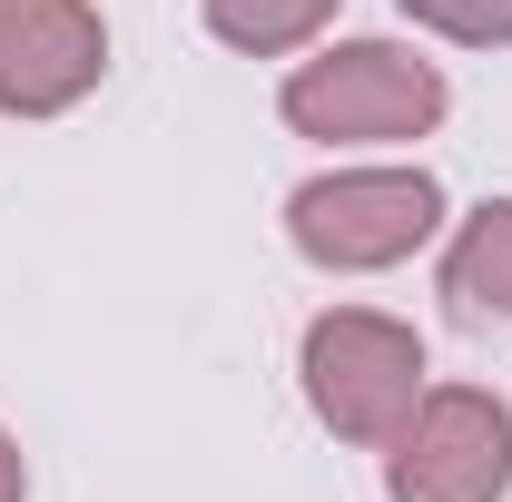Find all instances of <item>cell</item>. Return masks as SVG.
<instances>
[{"mask_svg":"<svg viewBox=\"0 0 512 502\" xmlns=\"http://www.w3.org/2000/svg\"><path fill=\"white\" fill-rule=\"evenodd\" d=\"M276 109H286L296 138H325V148H394V138H434L453 89L404 40H335V50L286 69Z\"/></svg>","mask_w":512,"mask_h":502,"instance_id":"cell-1","label":"cell"},{"mask_svg":"<svg viewBox=\"0 0 512 502\" xmlns=\"http://www.w3.org/2000/svg\"><path fill=\"white\" fill-rule=\"evenodd\" d=\"M296 384L335 443H394L424 404V335L375 306H325L296 345Z\"/></svg>","mask_w":512,"mask_h":502,"instance_id":"cell-2","label":"cell"},{"mask_svg":"<svg viewBox=\"0 0 512 502\" xmlns=\"http://www.w3.org/2000/svg\"><path fill=\"white\" fill-rule=\"evenodd\" d=\"M444 227V188L434 168H325L286 197V237L306 266L325 276H375V266H404Z\"/></svg>","mask_w":512,"mask_h":502,"instance_id":"cell-3","label":"cell"},{"mask_svg":"<svg viewBox=\"0 0 512 502\" xmlns=\"http://www.w3.org/2000/svg\"><path fill=\"white\" fill-rule=\"evenodd\" d=\"M394 502H503L512 493V404L493 384H424L404 434L384 443Z\"/></svg>","mask_w":512,"mask_h":502,"instance_id":"cell-4","label":"cell"},{"mask_svg":"<svg viewBox=\"0 0 512 502\" xmlns=\"http://www.w3.org/2000/svg\"><path fill=\"white\" fill-rule=\"evenodd\" d=\"M109 69L99 0H0V109L10 119H60Z\"/></svg>","mask_w":512,"mask_h":502,"instance_id":"cell-5","label":"cell"},{"mask_svg":"<svg viewBox=\"0 0 512 502\" xmlns=\"http://www.w3.org/2000/svg\"><path fill=\"white\" fill-rule=\"evenodd\" d=\"M444 306L473 335H512V197H483L444 247Z\"/></svg>","mask_w":512,"mask_h":502,"instance_id":"cell-6","label":"cell"},{"mask_svg":"<svg viewBox=\"0 0 512 502\" xmlns=\"http://www.w3.org/2000/svg\"><path fill=\"white\" fill-rule=\"evenodd\" d=\"M207 10V30L227 40V50H247V60H286V50H306L325 20H335V0H197Z\"/></svg>","mask_w":512,"mask_h":502,"instance_id":"cell-7","label":"cell"},{"mask_svg":"<svg viewBox=\"0 0 512 502\" xmlns=\"http://www.w3.org/2000/svg\"><path fill=\"white\" fill-rule=\"evenodd\" d=\"M414 30L434 40H463V50H503L512 40V0H394Z\"/></svg>","mask_w":512,"mask_h":502,"instance_id":"cell-8","label":"cell"},{"mask_svg":"<svg viewBox=\"0 0 512 502\" xmlns=\"http://www.w3.org/2000/svg\"><path fill=\"white\" fill-rule=\"evenodd\" d=\"M0 502H30V463H20V443L0 434Z\"/></svg>","mask_w":512,"mask_h":502,"instance_id":"cell-9","label":"cell"}]
</instances>
